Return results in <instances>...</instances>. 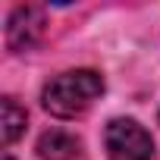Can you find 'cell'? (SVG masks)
<instances>
[{
  "label": "cell",
  "instance_id": "cell-1",
  "mask_svg": "<svg viewBox=\"0 0 160 160\" xmlns=\"http://www.w3.org/2000/svg\"><path fill=\"white\" fill-rule=\"evenodd\" d=\"M101 94H104V78L94 69H72V72H60L57 78H50L41 101H44V110L50 116L75 119Z\"/></svg>",
  "mask_w": 160,
  "mask_h": 160
},
{
  "label": "cell",
  "instance_id": "cell-6",
  "mask_svg": "<svg viewBox=\"0 0 160 160\" xmlns=\"http://www.w3.org/2000/svg\"><path fill=\"white\" fill-rule=\"evenodd\" d=\"M7 160H13V157H10V154H7Z\"/></svg>",
  "mask_w": 160,
  "mask_h": 160
},
{
  "label": "cell",
  "instance_id": "cell-2",
  "mask_svg": "<svg viewBox=\"0 0 160 160\" xmlns=\"http://www.w3.org/2000/svg\"><path fill=\"white\" fill-rule=\"evenodd\" d=\"M110 160H154V138L135 119H110L104 132Z\"/></svg>",
  "mask_w": 160,
  "mask_h": 160
},
{
  "label": "cell",
  "instance_id": "cell-4",
  "mask_svg": "<svg viewBox=\"0 0 160 160\" xmlns=\"http://www.w3.org/2000/svg\"><path fill=\"white\" fill-rule=\"evenodd\" d=\"M82 141L63 129H50L38 138V157L41 160H78Z\"/></svg>",
  "mask_w": 160,
  "mask_h": 160
},
{
  "label": "cell",
  "instance_id": "cell-3",
  "mask_svg": "<svg viewBox=\"0 0 160 160\" xmlns=\"http://www.w3.org/2000/svg\"><path fill=\"white\" fill-rule=\"evenodd\" d=\"M44 25H47V19H44L41 7H32V3L16 7L13 16H10V22H7V44H10V50H16V53L32 50L41 41Z\"/></svg>",
  "mask_w": 160,
  "mask_h": 160
},
{
  "label": "cell",
  "instance_id": "cell-5",
  "mask_svg": "<svg viewBox=\"0 0 160 160\" xmlns=\"http://www.w3.org/2000/svg\"><path fill=\"white\" fill-rule=\"evenodd\" d=\"M25 110L13 101V98H3V122H0V135H3V144L10 148L22 132H25Z\"/></svg>",
  "mask_w": 160,
  "mask_h": 160
}]
</instances>
